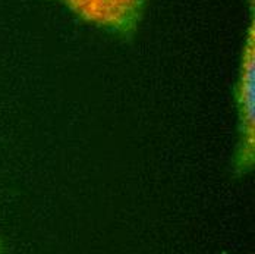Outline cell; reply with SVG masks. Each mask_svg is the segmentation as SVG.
I'll return each mask as SVG.
<instances>
[{
	"label": "cell",
	"mask_w": 255,
	"mask_h": 254,
	"mask_svg": "<svg viewBox=\"0 0 255 254\" xmlns=\"http://www.w3.org/2000/svg\"><path fill=\"white\" fill-rule=\"evenodd\" d=\"M254 32L248 35L245 53L241 65V75L238 84V115L241 128V165L248 168L254 159Z\"/></svg>",
	"instance_id": "cell-1"
},
{
	"label": "cell",
	"mask_w": 255,
	"mask_h": 254,
	"mask_svg": "<svg viewBox=\"0 0 255 254\" xmlns=\"http://www.w3.org/2000/svg\"><path fill=\"white\" fill-rule=\"evenodd\" d=\"M72 12L94 25L122 31L138 19L145 0H62Z\"/></svg>",
	"instance_id": "cell-2"
}]
</instances>
